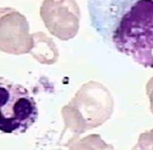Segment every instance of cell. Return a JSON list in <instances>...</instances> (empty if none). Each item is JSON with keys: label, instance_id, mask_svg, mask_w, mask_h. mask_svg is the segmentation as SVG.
I'll return each instance as SVG.
<instances>
[{"label": "cell", "instance_id": "6da1fadb", "mask_svg": "<svg viewBox=\"0 0 153 150\" xmlns=\"http://www.w3.org/2000/svg\"><path fill=\"white\" fill-rule=\"evenodd\" d=\"M88 9L91 27L107 45L153 67V0H90Z\"/></svg>", "mask_w": 153, "mask_h": 150}, {"label": "cell", "instance_id": "7a4b0ae2", "mask_svg": "<svg viewBox=\"0 0 153 150\" xmlns=\"http://www.w3.org/2000/svg\"><path fill=\"white\" fill-rule=\"evenodd\" d=\"M39 117V110L29 90L0 76V132L25 133Z\"/></svg>", "mask_w": 153, "mask_h": 150}]
</instances>
